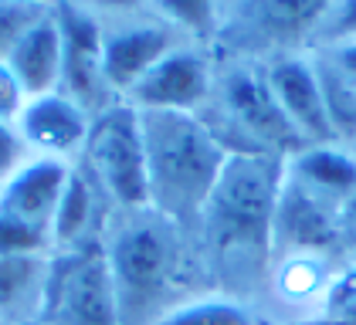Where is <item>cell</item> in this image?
Here are the masks:
<instances>
[{"label": "cell", "mask_w": 356, "mask_h": 325, "mask_svg": "<svg viewBox=\"0 0 356 325\" xmlns=\"http://www.w3.org/2000/svg\"><path fill=\"white\" fill-rule=\"evenodd\" d=\"M282 180L285 160L231 156L207 207L193 224L200 227L207 268L227 274L234 288H248L254 278H265L268 271Z\"/></svg>", "instance_id": "1"}, {"label": "cell", "mask_w": 356, "mask_h": 325, "mask_svg": "<svg viewBox=\"0 0 356 325\" xmlns=\"http://www.w3.org/2000/svg\"><path fill=\"white\" fill-rule=\"evenodd\" d=\"M102 251L122 325H156L170 308L193 298V292H187L191 254L184 227L170 224L166 217L153 210H115Z\"/></svg>", "instance_id": "2"}, {"label": "cell", "mask_w": 356, "mask_h": 325, "mask_svg": "<svg viewBox=\"0 0 356 325\" xmlns=\"http://www.w3.org/2000/svg\"><path fill=\"white\" fill-rule=\"evenodd\" d=\"M139 126L149 210L187 231L207 207L231 153L193 112H139Z\"/></svg>", "instance_id": "3"}, {"label": "cell", "mask_w": 356, "mask_h": 325, "mask_svg": "<svg viewBox=\"0 0 356 325\" xmlns=\"http://www.w3.org/2000/svg\"><path fill=\"white\" fill-rule=\"evenodd\" d=\"M197 115L207 122V129L218 135L220 146L231 156L289 160L299 149H305L282 106L275 102L265 68L248 65V61L227 65L214 78V92L207 106Z\"/></svg>", "instance_id": "4"}, {"label": "cell", "mask_w": 356, "mask_h": 325, "mask_svg": "<svg viewBox=\"0 0 356 325\" xmlns=\"http://www.w3.org/2000/svg\"><path fill=\"white\" fill-rule=\"evenodd\" d=\"M79 166L102 190L112 210H149L143 126L139 112L129 102H119L92 119Z\"/></svg>", "instance_id": "5"}, {"label": "cell", "mask_w": 356, "mask_h": 325, "mask_svg": "<svg viewBox=\"0 0 356 325\" xmlns=\"http://www.w3.org/2000/svg\"><path fill=\"white\" fill-rule=\"evenodd\" d=\"M102 34V68L115 99H129L133 88L180 44H191L180 27L166 21L160 7H95Z\"/></svg>", "instance_id": "6"}, {"label": "cell", "mask_w": 356, "mask_h": 325, "mask_svg": "<svg viewBox=\"0 0 356 325\" xmlns=\"http://www.w3.org/2000/svg\"><path fill=\"white\" fill-rule=\"evenodd\" d=\"M44 325H122L115 285L102 244L51 254L48 295H44Z\"/></svg>", "instance_id": "7"}, {"label": "cell", "mask_w": 356, "mask_h": 325, "mask_svg": "<svg viewBox=\"0 0 356 325\" xmlns=\"http://www.w3.org/2000/svg\"><path fill=\"white\" fill-rule=\"evenodd\" d=\"M343 203L329 200L316 190L302 187L285 173L278 207H275L272 258H316L329 261L332 254H346L343 227H339Z\"/></svg>", "instance_id": "8"}, {"label": "cell", "mask_w": 356, "mask_h": 325, "mask_svg": "<svg viewBox=\"0 0 356 325\" xmlns=\"http://www.w3.org/2000/svg\"><path fill=\"white\" fill-rule=\"evenodd\" d=\"M329 3H238L220 7L218 34L234 48L254 54H299L302 41H316Z\"/></svg>", "instance_id": "9"}, {"label": "cell", "mask_w": 356, "mask_h": 325, "mask_svg": "<svg viewBox=\"0 0 356 325\" xmlns=\"http://www.w3.org/2000/svg\"><path fill=\"white\" fill-rule=\"evenodd\" d=\"M58 24L65 34V65H61V85L58 92L68 95L75 106H82L92 119L119 106L115 92L106 81L102 68V34H99V14L95 7L79 3H55Z\"/></svg>", "instance_id": "10"}, {"label": "cell", "mask_w": 356, "mask_h": 325, "mask_svg": "<svg viewBox=\"0 0 356 325\" xmlns=\"http://www.w3.org/2000/svg\"><path fill=\"white\" fill-rule=\"evenodd\" d=\"M214 65L197 44H180L133 88L126 99L139 112H200L214 92Z\"/></svg>", "instance_id": "11"}, {"label": "cell", "mask_w": 356, "mask_h": 325, "mask_svg": "<svg viewBox=\"0 0 356 325\" xmlns=\"http://www.w3.org/2000/svg\"><path fill=\"white\" fill-rule=\"evenodd\" d=\"M265 78L272 85L275 102L292 122L302 146H339L329 122V108L323 99V85L309 54H282L265 61Z\"/></svg>", "instance_id": "12"}, {"label": "cell", "mask_w": 356, "mask_h": 325, "mask_svg": "<svg viewBox=\"0 0 356 325\" xmlns=\"http://www.w3.org/2000/svg\"><path fill=\"white\" fill-rule=\"evenodd\" d=\"M14 129L34 160L79 162L85 142H88L92 115L82 106H75L68 95L48 92V95L28 99Z\"/></svg>", "instance_id": "13"}, {"label": "cell", "mask_w": 356, "mask_h": 325, "mask_svg": "<svg viewBox=\"0 0 356 325\" xmlns=\"http://www.w3.org/2000/svg\"><path fill=\"white\" fill-rule=\"evenodd\" d=\"M72 169H75V162L34 160L31 156L0 187V214L51 238V224H55V214L61 207V197L68 190Z\"/></svg>", "instance_id": "14"}, {"label": "cell", "mask_w": 356, "mask_h": 325, "mask_svg": "<svg viewBox=\"0 0 356 325\" xmlns=\"http://www.w3.org/2000/svg\"><path fill=\"white\" fill-rule=\"evenodd\" d=\"M3 61L17 75V81L24 85V92L31 99L58 92L61 65H65V34H61V24H58L55 3L41 7V14L14 38V44L3 54Z\"/></svg>", "instance_id": "15"}, {"label": "cell", "mask_w": 356, "mask_h": 325, "mask_svg": "<svg viewBox=\"0 0 356 325\" xmlns=\"http://www.w3.org/2000/svg\"><path fill=\"white\" fill-rule=\"evenodd\" d=\"M112 203L102 197V190L88 180L82 166L75 162L68 190L61 197V207L51 224V254L55 251H75L88 244H102L112 220Z\"/></svg>", "instance_id": "16"}, {"label": "cell", "mask_w": 356, "mask_h": 325, "mask_svg": "<svg viewBox=\"0 0 356 325\" xmlns=\"http://www.w3.org/2000/svg\"><path fill=\"white\" fill-rule=\"evenodd\" d=\"M51 254H0V325L41 322Z\"/></svg>", "instance_id": "17"}, {"label": "cell", "mask_w": 356, "mask_h": 325, "mask_svg": "<svg viewBox=\"0 0 356 325\" xmlns=\"http://www.w3.org/2000/svg\"><path fill=\"white\" fill-rule=\"evenodd\" d=\"M285 173L336 203H346L356 193V156L339 146H305L285 160Z\"/></svg>", "instance_id": "18"}, {"label": "cell", "mask_w": 356, "mask_h": 325, "mask_svg": "<svg viewBox=\"0 0 356 325\" xmlns=\"http://www.w3.org/2000/svg\"><path fill=\"white\" fill-rule=\"evenodd\" d=\"M156 325H258L251 305L238 295L224 292H200L170 308Z\"/></svg>", "instance_id": "19"}, {"label": "cell", "mask_w": 356, "mask_h": 325, "mask_svg": "<svg viewBox=\"0 0 356 325\" xmlns=\"http://www.w3.org/2000/svg\"><path fill=\"white\" fill-rule=\"evenodd\" d=\"M323 325H356V265L332 278L323 298Z\"/></svg>", "instance_id": "20"}, {"label": "cell", "mask_w": 356, "mask_h": 325, "mask_svg": "<svg viewBox=\"0 0 356 325\" xmlns=\"http://www.w3.org/2000/svg\"><path fill=\"white\" fill-rule=\"evenodd\" d=\"M0 254H51V238L0 214Z\"/></svg>", "instance_id": "21"}, {"label": "cell", "mask_w": 356, "mask_h": 325, "mask_svg": "<svg viewBox=\"0 0 356 325\" xmlns=\"http://www.w3.org/2000/svg\"><path fill=\"white\" fill-rule=\"evenodd\" d=\"M316 41H319V48L356 41V0L329 3L326 17H323V24H319V34H316Z\"/></svg>", "instance_id": "22"}, {"label": "cell", "mask_w": 356, "mask_h": 325, "mask_svg": "<svg viewBox=\"0 0 356 325\" xmlns=\"http://www.w3.org/2000/svg\"><path fill=\"white\" fill-rule=\"evenodd\" d=\"M44 3H0V58L14 44V38L41 14Z\"/></svg>", "instance_id": "23"}, {"label": "cell", "mask_w": 356, "mask_h": 325, "mask_svg": "<svg viewBox=\"0 0 356 325\" xmlns=\"http://www.w3.org/2000/svg\"><path fill=\"white\" fill-rule=\"evenodd\" d=\"M28 92H24V85L17 81V75L7 68V61L0 58V122H7V126H14L17 119H21V112L28 106Z\"/></svg>", "instance_id": "24"}, {"label": "cell", "mask_w": 356, "mask_h": 325, "mask_svg": "<svg viewBox=\"0 0 356 325\" xmlns=\"http://www.w3.org/2000/svg\"><path fill=\"white\" fill-rule=\"evenodd\" d=\"M31 160V153L24 149V142H21V135L14 126H7V122H0V187Z\"/></svg>", "instance_id": "25"}, {"label": "cell", "mask_w": 356, "mask_h": 325, "mask_svg": "<svg viewBox=\"0 0 356 325\" xmlns=\"http://www.w3.org/2000/svg\"><path fill=\"white\" fill-rule=\"evenodd\" d=\"M319 58L326 61L329 68L339 75L343 81H350L356 88V41H346V44H329V48H319Z\"/></svg>", "instance_id": "26"}, {"label": "cell", "mask_w": 356, "mask_h": 325, "mask_svg": "<svg viewBox=\"0 0 356 325\" xmlns=\"http://www.w3.org/2000/svg\"><path fill=\"white\" fill-rule=\"evenodd\" d=\"M339 227H343V247H346V254L353 258V265H356V193L339 210Z\"/></svg>", "instance_id": "27"}, {"label": "cell", "mask_w": 356, "mask_h": 325, "mask_svg": "<svg viewBox=\"0 0 356 325\" xmlns=\"http://www.w3.org/2000/svg\"><path fill=\"white\" fill-rule=\"evenodd\" d=\"M305 325H323V322H305Z\"/></svg>", "instance_id": "28"}, {"label": "cell", "mask_w": 356, "mask_h": 325, "mask_svg": "<svg viewBox=\"0 0 356 325\" xmlns=\"http://www.w3.org/2000/svg\"><path fill=\"white\" fill-rule=\"evenodd\" d=\"M34 325H44V322H34Z\"/></svg>", "instance_id": "29"}]
</instances>
